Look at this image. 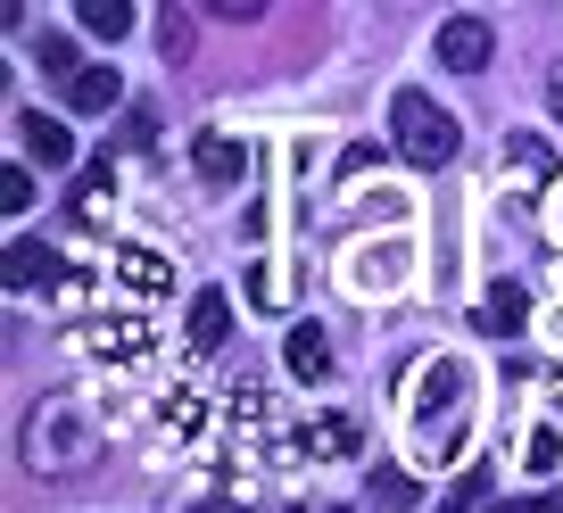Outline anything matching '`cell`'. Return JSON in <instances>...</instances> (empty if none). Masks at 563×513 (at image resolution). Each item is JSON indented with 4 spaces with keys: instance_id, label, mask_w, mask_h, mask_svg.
<instances>
[{
    "instance_id": "7c38bea8",
    "label": "cell",
    "mask_w": 563,
    "mask_h": 513,
    "mask_svg": "<svg viewBox=\"0 0 563 513\" xmlns=\"http://www.w3.org/2000/svg\"><path fill=\"white\" fill-rule=\"evenodd\" d=\"M282 356H290V372H299V381H323V372H332V339H323L316 323H299V332L282 339Z\"/></svg>"
},
{
    "instance_id": "30bf717a",
    "label": "cell",
    "mask_w": 563,
    "mask_h": 513,
    "mask_svg": "<svg viewBox=\"0 0 563 513\" xmlns=\"http://www.w3.org/2000/svg\"><path fill=\"white\" fill-rule=\"evenodd\" d=\"M481 332H489V339H514V332H522V323H530V299H522V282H497L489 290V299H481Z\"/></svg>"
},
{
    "instance_id": "9c48e42d",
    "label": "cell",
    "mask_w": 563,
    "mask_h": 513,
    "mask_svg": "<svg viewBox=\"0 0 563 513\" xmlns=\"http://www.w3.org/2000/svg\"><path fill=\"white\" fill-rule=\"evenodd\" d=\"M117 100H124V75H117V67H84V75L67 83V108H75V116H108Z\"/></svg>"
},
{
    "instance_id": "3957f363",
    "label": "cell",
    "mask_w": 563,
    "mask_h": 513,
    "mask_svg": "<svg viewBox=\"0 0 563 513\" xmlns=\"http://www.w3.org/2000/svg\"><path fill=\"white\" fill-rule=\"evenodd\" d=\"M389 133H398V149H406L415 166H448V158L464 149L456 116H448L431 91H398V100H389Z\"/></svg>"
},
{
    "instance_id": "2e32d148",
    "label": "cell",
    "mask_w": 563,
    "mask_h": 513,
    "mask_svg": "<svg viewBox=\"0 0 563 513\" xmlns=\"http://www.w3.org/2000/svg\"><path fill=\"white\" fill-rule=\"evenodd\" d=\"M75 18H84V34H100V42L133 34V9H124V0H75Z\"/></svg>"
},
{
    "instance_id": "d4e9b609",
    "label": "cell",
    "mask_w": 563,
    "mask_h": 513,
    "mask_svg": "<svg viewBox=\"0 0 563 513\" xmlns=\"http://www.w3.org/2000/svg\"><path fill=\"white\" fill-rule=\"evenodd\" d=\"M547 100H555V116H563V67H555V75H547Z\"/></svg>"
},
{
    "instance_id": "ac0fdd59",
    "label": "cell",
    "mask_w": 563,
    "mask_h": 513,
    "mask_svg": "<svg viewBox=\"0 0 563 513\" xmlns=\"http://www.w3.org/2000/svg\"><path fill=\"white\" fill-rule=\"evenodd\" d=\"M481 505H489V464H464L456 489L440 497V513H481Z\"/></svg>"
},
{
    "instance_id": "4316f807",
    "label": "cell",
    "mask_w": 563,
    "mask_h": 513,
    "mask_svg": "<svg viewBox=\"0 0 563 513\" xmlns=\"http://www.w3.org/2000/svg\"><path fill=\"white\" fill-rule=\"evenodd\" d=\"M547 332H555V339H563V306H555V315H547Z\"/></svg>"
},
{
    "instance_id": "44dd1931",
    "label": "cell",
    "mask_w": 563,
    "mask_h": 513,
    "mask_svg": "<svg viewBox=\"0 0 563 513\" xmlns=\"http://www.w3.org/2000/svg\"><path fill=\"white\" fill-rule=\"evenodd\" d=\"M34 58H42V75H58V83H75V75H84V67H75V42H67V34H42Z\"/></svg>"
},
{
    "instance_id": "5bb4252c",
    "label": "cell",
    "mask_w": 563,
    "mask_h": 513,
    "mask_svg": "<svg viewBox=\"0 0 563 513\" xmlns=\"http://www.w3.org/2000/svg\"><path fill=\"white\" fill-rule=\"evenodd\" d=\"M34 282H67V274H58V257L42 241H18L9 248V290H34Z\"/></svg>"
},
{
    "instance_id": "4fadbf2b",
    "label": "cell",
    "mask_w": 563,
    "mask_h": 513,
    "mask_svg": "<svg viewBox=\"0 0 563 513\" xmlns=\"http://www.w3.org/2000/svg\"><path fill=\"white\" fill-rule=\"evenodd\" d=\"M224 332H232V299L224 290H199L191 299V348H224Z\"/></svg>"
},
{
    "instance_id": "8992f818",
    "label": "cell",
    "mask_w": 563,
    "mask_h": 513,
    "mask_svg": "<svg viewBox=\"0 0 563 513\" xmlns=\"http://www.w3.org/2000/svg\"><path fill=\"white\" fill-rule=\"evenodd\" d=\"M497 175H506L514 191H547V182H555V149H547L539 133H506V158H497Z\"/></svg>"
},
{
    "instance_id": "5b68a950",
    "label": "cell",
    "mask_w": 563,
    "mask_h": 513,
    "mask_svg": "<svg viewBox=\"0 0 563 513\" xmlns=\"http://www.w3.org/2000/svg\"><path fill=\"white\" fill-rule=\"evenodd\" d=\"M431 51H440V67H456V75H481V67H489V51H497V34H489L481 18H448Z\"/></svg>"
},
{
    "instance_id": "7402d4cb",
    "label": "cell",
    "mask_w": 563,
    "mask_h": 513,
    "mask_svg": "<svg viewBox=\"0 0 563 513\" xmlns=\"http://www.w3.org/2000/svg\"><path fill=\"white\" fill-rule=\"evenodd\" d=\"M0 208H9V215L34 208V175H25V166H9V175H0Z\"/></svg>"
},
{
    "instance_id": "e0dca14e",
    "label": "cell",
    "mask_w": 563,
    "mask_h": 513,
    "mask_svg": "<svg viewBox=\"0 0 563 513\" xmlns=\"http://www.w3.org/2000/svg\"><path fill=\"white\" fill-rule=\"evenodd\" d=\"M117 274H124L133 290H166V282H175V266H166L158 248H124V257H117Z\"/></svg>"
},
{
    "instance_id": "277c9868",
    "label": "cell",
    "mask_w": 563,
    "mask_h": 513,
    "mask_svg": "<svg viewBox=\"0 0 563 513\" xmlns=\"http://www.w3.org/2000/svg\"><path fill=\"white\" fill-rule=\"evenodd\" d=\"M415 282V241H356L349 257H340V290L349 299H398V290Z\"/></svg>"
},
{
    "instance_id": "cb8c5ba5",
    "label": "cell",
    "mask_w": 563,
    "mask_h": 513,
    "mask_svg": "<svg viewBox=\"0 0 563 513\" xmlns=\"http://www.w3.org/2000/svg\"><path fill=\"white\" fill-rule=\"evenodd\" d=\"M547 232L563 241V191H547Z\"/></svg>"
},
{
    "instance_id": "603a6c76",
    "label": "cell",
    "mask_w": 563,
    "mask_h": 513,
    "mask_svg": "<svg viewBox=\"0 0 563 513\" xmlns=\"http://www.w3.org/2000/svg\"><path fill=\"white\" fill-rule=\"evenodd\" d=\"M497 513H563V497H514V505H497Z\"/></svg>"
},
{
    "instance_id": "52a82bcc",
    "label": "cell",
    "mask_w": 563,
    "mask_h": 513,
    "mask_svg": "<svg viewBox=\"0 0 563 513\" xmlns=\"http://www.w3.org/2000/svg\"><path fill=\"white\" fill-rule=\"evenodd\" d=\"M18 142H25V158H34V166H75V133L58 116H34V108H25V116H18Z\"/></svg>"
},
{
    "instance_id": "ba28073f",
    "label": "cell",
    "mask_w": 563,
    "mask_h": 513,
    "mask_svg": "<svg viewBox=\"0 0 563 513\" xmlns=\"http://www.w3.org/2000/svg\"><path fill=\"white\" fill-rule=\"evenodd\" d=\"M191 158H199V175H208L216 191H232V182L249 175V149L232 142V133H199V142H191Z\"/></svg>"
},
{
    "instance_id": "ffe728a7",
    "label": "cell",
    "mask_w": 563,
    "mask_h": 513,
    "mask_svg": "<svg viewBox=\"0 0 563 513\" xmlns=\"http://www.w3.org/2000/svg\"><path fill=\"white\" fill-rule=\"evenodd\" d=\"M373 505H389V513H406L415 505V480L398 472V464H373Z\"/></svg>"
},
{
    "instance_id": "484cf974",
    "label": "cell",
    "mask_w": 563,
    "mask_h": 513,
    "mask_svg": "<svg viewBox=\"0 0 563 513\" xmlns=\"http://www.w3.org/2000/svg\"><path fill=\"white\" fill-rule=\"evenodd\" d=\"M199 513H249V505H232V497H216V505H199Z\"/></svg>"
},
{
    "instance_id": "d6986e66",
    "label": "cell",
    "mask_w": 563,
    "mask_h": 513,
    "mask_svg": "<svg viewBox=\"0 0 563 513\" xmlns=\"http://www.w3.org/2000/svg\"><path fill=\"white\" fill-rule=\"evenodd\" d=\"M522 464H530V472H555V464H563V431H555V423H530Z\"/></svg>"
},
{
    "instance_id": "7a4b0ae2",
    "label": "cell",
    "mask_w": 563,
    "mask_h": 513,
    "mask_svg": "<svg viewBox=\"0 0 563 513\" xmlns=\"http://www.w3.org/2000/svg\"><path fill=\"white\" fill-rule=\"evenodd\" d=\"M91 456H100V423H91L84 398H42V406L25 414V472L67 480V472H84Z\"/></svg>"
},
{
    "instance_id": "9a60e30c",
    "label": "cell",
    "mask_w": 563,
    "mask_h": 513,
    "mask_svg": "<svg viewBox=\"0 0 563 513\" xmlns=\"http://www.w3.org/2000/svg\"><path fill=\"white\" fill-rule=\"evenodd\" d=\"M299 447H307V456H356V423H349V414H323V423L299 431Z\"/></svg>"
},
{
    "instance_id": "6da1fadb",
    "label": "cell",
    "mask_w": 563,
    "mask_h": 513,
    "mask_svg": "<svg viewBox=\"0 0 563 513\" xmlns=\"http://www.w3.org/2000/svg\"><path fill=\"white\" fill-rule=\"evenodd\" d=\"M464 414H473V372H464V356H422L415 381H406V439H415V464L456 456Z\"/></svg>"
},
{
    "instance_id": "8fae6325",
    "label": "cell",
    "mask_w": 563,
    "mask_h": 513,
    "mask_svg": "<svg viewBox=\"0 0 563 513\" xmlns=\"http://www.w3.org/2000/svg\"><path fill=\"white\" fill-rule=\"evenodd\" d=\"M108 208H117V166H84V182H75V224H108Z\"/></svg>"
}]
</instances>
